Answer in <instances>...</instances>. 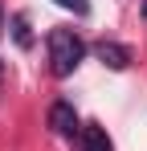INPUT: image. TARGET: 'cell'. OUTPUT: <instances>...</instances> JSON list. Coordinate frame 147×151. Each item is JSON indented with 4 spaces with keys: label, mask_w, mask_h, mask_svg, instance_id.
Listing matches in <instances>:
<instances>
[{
    "label": "cell",
    "mask_w": 147,
    "mask_h": 151,
    "mask_svg": "<svg viewBox=\"0 0 147 151\" xmlns=\"http://www.w3.org/2000/svg\"><path fill=\"white\" fill-rule=\"evenodd\" d=\"M86 57V41L74 33V29H53L49 33V70L57 78H70Z\"/></svg>",
    "instance_id": "1"
},
{
    "label": "cell",
    "mask_w": 147,
    "mask_h": 151,
    "mask_svg": "<svg viewBox=\"0 0 147 151\" xmlns=\"http://www.w3.org/2000/svg\"><path fill=\"white\" fill-rule=\"evenodd\" d=\"M49 127H53L57 135H78L82 127H78V110H74V102H53V106H49Z\"/></svg>",
    "instance_id": "2"
},
{
    "label": "cell",
    "mask_w": 147,
    "mask_h": 151,
    "mask_svg": "<svg viewBox=\"0 0 147 151\" xmlns=\"http://www.w3.org/2000/svg\"><path fill=\"white\" fill-rule=\"evenodd\" d=\"M94 57L106 65V70H127V65H131V49L119 45V41H98V45H94Z\"/></svg>",
    "instance_id": "3"
},
{
    "label": "cell",
    "mask_w": 147,
    "mask_h": 151,
    "mask_svg": "<svg viewBox=\"0 0 147 151\" xmlns=\"http://www.w3.org/2000/svg\"><path fill=\"white\" fill-rule=\"evenodd\" d=\"M78 135H82V151H115V143H110V135H106V127H98V123L82 127Z\"/></svg>",
    "instance_id": "4"
},
{
    "label": "cell",
    "mask_w": 147,
    "mask_h": 151,
    "mask_svg": "<svg viewBox=\"0 0 147 151\" xmlns=\"http://www.w3.org/2000/svg\"><path fill=\"white\" fill-rule=\"evenodd\" d=\"M12 41H17V49H33V29H29V17L24 12L12 17Z\"/></svg>",
    "instance_id": "5"
},
{
    "label": "cell",
    "mask_w": 147,
    "mask_h": 151,
    "mask_svg": "<svg viewBox=\"0 0 147 151\" xmlns=\"http://www.w3.org/2000/svg\"><path fill=\"white\" fill-rule=\"evenodd\" d=\"M53 4L70 8V12H78V17H86V12H90V0H53Z\"/></svg>",
    "instance_id": "6"
},
{
    "label": "cell",
    "mask_w": 147,
    "mask_h": 151,
    "mask_svg": "<svg viewBox=\"0 0 147 151\" xmlns=\"http://www.w3.org/2000/svg\"><path fill=\"white\" fill-rule=\"evenodd\" d=\"M0 33H4V17H0Z\"/></svg>",
    "instance_id": "7"
}]
</instances>
